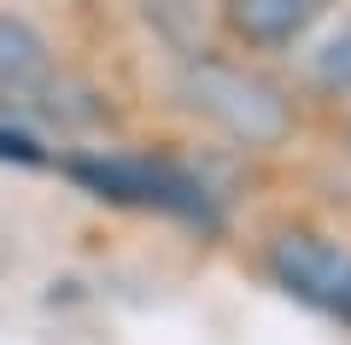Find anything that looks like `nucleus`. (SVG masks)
<instances>
[{
	"mask_svg": "<svg viewBox=\"0 0 351 345\" xmlns=\"http://www.w3.org/2000/svg\"><path fill=\"white\" fill-rule=\"evenodd\" d=\"M188 106L205 111L211 123H223L228 135L252 141V147H269V141L287 135V99L252 71L234 64H199L188 76Z\"/></svg>",
	"mask_w": 351,
	"mask_h": 345,
	"instance_id": "f257e3e1",
	"label": "nucleus"
},
{
	"mask_svg": "<svg viewBox=\"0 0 351 345\" xmlns=\"http://www.w3.org/2000/svg\"><path fill=\"white\" fill-rule=\"evenodd\" d=\"M88 187L100 199H135V205H158L176 211V217H199L211 222V205H205V187L188 182L170 164H141V158H112V164H76Z\"/></svg>",
	"mask_w": 351,
	"mask_h": 345,
	"instance_id": "7ed1b4c3",
	"label": "nucleus"
},
{
	"mask_svg": "<svg viewBox=\"0 0 351 345\" xmlns=\"http://www.w3.org/2000/svg\"><path fill=\"white\" fill-rule=\"evenodd\" d=\"M311 71H316V82H322V88H334V94H351V24H339L334 36L316 47Z\"/></svg>",
	"mask_w": 351,
	"mask_h": 345,
	"instance_id": "423d86ee",
	"label": "nucleus"
},
{
	"mask_svg": "<svg viewBox=\"0 0 351 345\" xmlns=\"http://www.w3.org/2000/svg\"><path fill=\"white\" fill-rule=\"evenodd\" d=\"M0 158H24L29 164V158H36V147H29L24 135H6V129H0Z\"/></svg>",
	"mask_w": 351,
	"mask_h": 345,
	"instance_id": "0eeeda50",
	"label": "nucleus"
},
{
	"mask_svg": "<svg viewBox=\"0 0 351 345\" xmlns=\"http://www.w3.org/2000/svg\"><path fill=\"white\" fill-rule=\"evenodd\" d=\"M328 0H228V29L252 47H281L322 18Z\"/></svg>",
	"mask_w": 351,
	"mask_h": 345,
	"instance_id": "20e7f679",
	"label": "nucleus"
},
{
	"mask_svg": "<svg viewBox=\"0 0 351 345\" xmlns=\"http://www.w3.org/2000/svg\"><path fill=\"white\" fill-rule=\"evenodd\" d=\"M269 275L311 310L351 322V246H334L316 235H276L269 240Z\"/></svg>",
	"mask_w": 351,
	"mask_h": 345,
	"instance_id": "f03ea898",
	"label": "nucleus"
},
{
	"mask_svg": "<svg viewBox=\"0 0 351 345\" xmlns=\"http://www.w3.org/2000/svg\"><path fill=\"white\" fill-rule=\"evenodd\" d=\"M47 71V41L24 18L0 12V82H36Z\"/></svg>",
	"mask_w": 351,
	"mask_h": 345,
	"instance_id": "39448f33",
	"label": "nucleus"
}]
</instances>
